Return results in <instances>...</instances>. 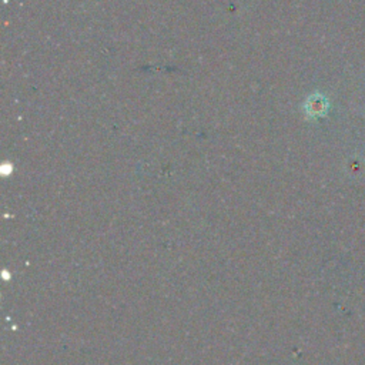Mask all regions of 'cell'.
<instances>
[{"label": "cell", "instance_id": "6da1fadb", "mask_svg": "<svg viewBox=\"0 0 365 365\" xmlns=\"http://www.w3.org/2000/svg\"><path fill=\"white\" fill-rule=\"evenodd\" d=\"M330 110V101L326 96L315 93L308 97L306 103V112L310 117H323Z\"/></svg>", "mask_w": 365, "mask_h": 365}]
</instances>
